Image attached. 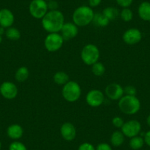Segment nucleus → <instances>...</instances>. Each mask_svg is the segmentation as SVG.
<instances>
[{
	"instance_id": "f257e3e1",
	"label": "nucleus",
	"mask_w": 150,
	"mask_h": 150,
	"mask_svg": "<svg viewBox=\"0 0 150 150\" xmlns=\"http://www.w3.org/2000/svg\"><path fill=\"white\" fill-rule=\"evenodd\" d=\"M41 20L43 28L50 33L60 32L65 24L64 15L58 10L49 11Z\"/></svg>"
},
{
	"instance_id": "f03ea898",
	"label": "nucleus",
	"mask_w": 150,
	"mask_h": 150,
	"mask_svg": "<svg viewBox=\"0 0 150 150\" xmlns=\"http://www.w3.org/2000/svg\"><path fill=\"white\" fill-rule=\"evenodd\" d=\"M94 12L90 6L83 5L75 9L72 15V20L77 27H86L93 21Z\"/></svg>"
},
{
	"instance_id": "7ed1b4c3",
	"label": "nucleus",
	"mask_w": 150,
	"mask_h": 150,
	"mask_svg": "<svg viewBox=\"0 0 150 150\" xmlns=\"http://www.w3.org/2000/svg\"><path fill=\"white\" fill-rule=\"evenodd\" d=\"M119 108L123 113L134 115L141 109V102L136 96H123L119 100Z\"/></svg>"
},
{
	"instance_id": "20e7f679",
	"label": "nucleus",
	"mask_w": 150,
	"mask_h": 150,
	"mask_svg": "<svg viewBox=\"0 0 150 150\" xmlns=\"http://www.w3.org/2000/svg\"><path fill=\"white\" fill-rule=\"evenodd\" d=\"M82 90L80 85L75 81L69 80L63 86L62 90V95L65 100L69 102H74L80 99Z\"/></svg>"
},
{
	"instance_id": "39448f33",
	"label": "nucleus",
	"mask_w": 150,
	"mask_h": 150,
	"mask_svg": "<svg viewBox=\"0 0 150 150\" xmlns=\"http://www.w3.org/2000/svg\"><path fill=\"white\" fill-rule=\"evenodd\" d=\"M100 52L96 45L92 44H87L83 48L81 52V59L85 64L92 66L99 61Z\"/></svg>"
},
{
	"instance_id": "423d86ee",
	"label": "nucleus",
	"mask_w": 150,
	"mask_h": 150,
	"mask_svg": "<svg viewBox=\"0 0 150 150\" xmlns=\"http://www.w3.org/2000/svg\"><path fill=\"white\" fill-rule=\"evenodd\" d=\"M30 13L36 19H42L49 11L47 2L45 0H33L29 6Z\"/></svg>"
},
{
	"instance_id": "0eeeda50",
	"label": "nucleus",
	"mask_w": 150,
	"mask_h": 150,
	"mask_svg": "<svg viewBox=\"0 0 150 150\" xmlns=\"http://www.w3.org/2000/svg\"><path fill=\"white\" fill-rule=\"evenodd\" d=\"M63 37L58 33H50L44 40V46L47 51L54 52L60 50L63 45Z\"/></svg>"
},
{
	"instance_id": "6e6552de",
	"label": "nucleus",
	"mask_w": 150,
	"mask_h": 150,
	"mask_svg": "<svg viewBox=\"0 0 150 150\" xmlns=\"http://www.w3.org/2000/svg\"><path fill=\"white\" fill-rule=\"evenodd\" d=\"M121 129L125 136L131 138L138 135V134L141 132V125L138 121L132 119L125 122Z\"/></svg>"
},
{
	"instance_id": "1a4fd4ad",
	"label": "nucleus",
	"mask_w": 150,
	"mask_h": 150,
	"mask_svg": "<svg viewBox=\"0 0 150 150\" xmlns=\"http://www.w3.org/2000/svg\"><path fill=\"white\" fill-rule=\"evenodd\" d=\"M86 100L89 106L92 108H97L103 104L105 101V96L101 91L93 89L87 93Z\"/></svg>"
},
{
	"instance_id": "9d476101",
	"label": "nucleus",
	"mask_w": 150,
	"mask_h": 150,
	"mask_svg": "<svg viewBox=\"0 0 150 150\" xmlns=\"http://www.w3.org/2000/svg\"><path fill=\"white\" fill-rule=\"evenodd\" d=\"M122 38L128 45H135L141 41L142 33L137 28L128 29L123 34Z\"/></svg>"
},
{
	"instance_id": "9b49d317",
	"label": "nucleus",
	"mask_w": 150,
	"mask_h": 150,
	"mask_svg": "<svg viewBox=\"0 0 150 150\" xmlns=\"http://www.w3.org/2000/svg\"><path fill=\"white\" fill-rule=\"evenodd\" d=\"M105 94L111 100H119L124 96V88L118 83H110L105 88Z\"/></svg>"
},
{
	"instance_id": "f8f14e48",
	"label": "nucleus",
	"mask_w": 150,
	"mask_h": 150,
	"mask_svg": "<svg viewBox=\"0 0 150 150\" xmlns=\"http://www.w3.org/2000/svg\"><path fill=\"white\" fill-rule=\"evenodd\" d=\"M0 93L7 99H13L18 94V88L13 83L5 82L0 86Z\"/></svg>"
},
{
	"instance_id": "ddd939ff",
	"label": "nucleus",
	"mask_w": 150,
	"mask_h": 150,
	"mask_svg": "<svg viewBox=\"0 0 150 150\" xmlns=\"http://www.w3.org/2000/svg\"><path fill=\"white\" fill-rule=\"evenodd\" d=\"M60 33L64 41H69L77 35L78 27L74 22L65 23L60 30Z\"/></svg>"
},
{
	"instance_id": "4468645a",
	"label": "nucleus",
	"mask_w": 150,
	"mask_h": 150,
	"mask_svg": "<svg viewBox=\"0 0 150 150\" xmlns=\"http://www.w3.org/2000/svg\"><path fill=\"white\" fill-rule=\"evenodd\" d=\"M60 134L62 138L67 141H71L76 138L77 129L74 125L70 122L63 124L60 127Z\"/></svg>"
},
{
	"instance_id": "2eb2a0df",
	"label": "nucleus",
	"mask_w": 150,
	"mask_h": 150,
	"mask_svg": "<svg viewBox=\"0 0 150 150\" xmlns=\"http://www.w3.org/2000/svg\"><path fill=\"white\" fill-rule=\"evenodd\" d=\"M14 22V15L12 11L4 8L0 10V26L4 28H9Z\"/></svg>"
},
{
	"instance_id": "dca6fc26",
	"label": "nucleus",
	"mask_w": 150,
	"mask_h": 150,
	"mask_svg": "<svg viewBox=\"0 0 150 150\" xmlns=\"http://www.w3.org/2000/svg\"><path fill=\"white\" fill-rule=\"evenodd\" d=\"M7 134L11 139L18 140L22 137L23 134H24V129L21 125L14 124V125L8 127V129H7Z\"/></svg>"
},
{
	"instance_id": "f3484780",
	"label": "nucleus",
	"mask_w": 150,
	"mask_h": 150,
	"mask_svg": "<svg viewBox=\"0 0 150 150\" xmlns=\"http://www.w3.org/2000/svg\"><path fill=\"white\" fill-rule=\"evenodd\" d=\"M138 13L140 18L146 21H150V2H143L138 8Z\"/></svg>"
},
{
	"instance_id": "a211bd4d",
	"label": "nucleus",
	"mask_w": 150,
	"mask_h": 150,
	"mask_svg": "<svg viewBox=\"0 0 150 150\" xmlns=\"http://www.w3.org/2000/svg\"><path fill=\"white\" fill-rule=\"evenodd\" d=\"M30 76L29 69L26 66H21L17 69L15 74V79L19 83H24Z\"/></svg>"
},
{
	"instance_id": "6ab92c4d",
	"label": "nucleus",
	"mask_w": 150,
	"mask_h": 150,
	"mask_svg": "<svg viewBox=\"0 0 150 150\" xmlns=\"http://www.w3.org/2000/svg\"><path fill=\"white\" fill-rule=\"evenodd\" d=\"M125 141V135L122 133V131H115L112 132L110 137L111 144L114 146H120Z\"/></svg>"
},
{
	"instance_id": "aec40b11",
	"label": "nucleus",
	"mask_w": 150,
	"mask_h": 150,
	"mask_svg": "<svg viewBox=\"0 0 150 150\" xmlns=\"http://www.w3.org/2000/svg\"><path fill=\"white\" fill-rule=\"evenodd\" d=\"M92 22L97 27H105L109 24L110 21L104 16L102 13H94V17Z\"/></svg>"
},
{
	"instance_id": "412c9836",
	"label": "nucleus",
	"mask_w": 150,
	"mask_h": 150,
	"mask_svg": "<svg viewBox=\"0 0 150 150\" xmlns=\"http://www.w3.org/2000/svg\"><path fill=\"white\" fill-rule=\"evenodd\" d=\"M102 13L110 21L115 20L120 15L119 10L114 7H108V8H105Z\"/></svg>"
},
{
	"instance_id": "4be33fe9",
	"label": "nucleus",
	"mask_w": 150,
	"mask_h": 150,
	"mask_svg": "<svg viewBox=\"0 0 150 150\" xmlns=\"http://www.w3.org/2000/svg\"><path fill=\"white\" fill-rule=\"evenodd\" d=\"M54 82L60 86H64L69 81V75L64 71H57L54 74L53 77Z\"/></svg>"
},
{
	"instance_id": "5701e85b",
	"label": "nucleus",
	"mask_w": 150,
	"mask_h": 150,
	"mask_svg": "<svg viewBox=\"0 0 150 150\" xmlns=\"http://www.w3.org/2000/svg\"><path fill=\"white\" fill-rule=\"evenodd\" d=\"M144 144H145V142H144V138L141 136H138V135L132 137L129 141V146L133 150L140 149L144 146Z\"/></svg>"
},
{
	"instance_id": "b1692460",
	"label": "nucleus",
	"mask_w": 150,
	"mask_h": 150,
	"mask_svg": "<svg viewBox=\"0 0 150 150\" xmlns=\"http://www.w3.org/2000/svg\"><path fill=\"white\" fill-rule=\"evenodd\" d=\"M5 35L8 39L11 41H18L21 38V33L19 30L16 27H9L5 31Z\"/></svg>"
},
{
	"instance_id": "393cba45",
	"label": "nucleus",
	"mask_w": 150,
	"mask_h": 150,
	"mask_svg": "<svg viewBox=\"0 0 150 150\" xmlns=\"http://www.w3.org/2000/svg\"><path fill=\"white\" fill-rule=\"evenodd\" d=\"M91 71L96 77H101L105 74V66L101 62H96L91 66Z\"/></svg>"
},
{
	"instance_id": "a878e982",
	"label": "nucleus",
	"mask_w": 150,
	"mask_h": 150,
	"mask_svg": "<svg viewBox=\"0 0 150 150\" xmlns=\"http://www.w3.org/2000/svg\"><path fill=\"white\" fill-rule=\"evenodd\" d=\"M120 16L121 18L124 21H126V22H128V21H130L133 18V13L132 11L129 9V8H124L120 13Z\"/></svg>"
},
{
	"instance_id": "bb28decb",
	"label": "nucleus",
	"mask_w": 150,
	"mask_h": 150,
	"mask_svg": "<svg viewBox=\"0 0 150 150\" xmlns=\"http://www.w3.org/2000/svg\"><path fill=\"white\" fill-rule=\"evenodd\" d=\"M9 150H27V147L20 141H13L9 146Z\"/></svg>"
},
{
	"instance_id": "cd10ccee",
	"label": "nucleus",
	"mask_w": 150,
	"mask_h": 150,
	"mask_svg": "<svg viewBox=\"0 0 150 150\" xmlns=\"http://www.w3.org/2000/svg\"><path fill=\"white\" fill-rule=\"evenodd\" d=\"M137 93V90L135 86H127L124 88V93L128 96H135Z\"/></svg>"
},
{
	"instance_id": "c85d7f7f",
	"label": "nucleus",
	"mask_w": 150,
	"mask_h": 150,
	"mask_svg": "<svg viewBox=\"0 0 150 150\" xmlns=\"http://www.w3.org/2000/svg\"><path fill=\"white\" fill-rule=\"evenodd\" d=\"M112 123L113 125V126L116 128H122V126L125 124L123 119L119 116H115L112 120Z\"/></svg>"
},
{
	"instance_id": "c756f323",
	"label": "nucleus",
	"mask_w": 150,
	"mask_h": 150,
	"mask_svg": "<svg viewBox=\"0 0 150 150\" xmlns=\"http://www.w3.org/2000/svg\"><path fill=\"white\" fill-rule=\"evenodd\" d=\"M118 5L124 8H129L132 5L133 0H116Z\"/></svg>"
},
{
	"instance_id": "7c9ffc66",
	"label": "nucleus",
	"mask_w": 150,
	"mask_h": 150,
	"mask_svg": "<svg viewBox=\"0 0 150 150\" xmlns=\"http://www.w3.org/2000/svg\"><path fill=\"white\" fill-rule=\"evenodd\" d=\"M78 150H96V148L90 143H83L80 145Z\"/></svg>"
},
{
	"instance_id": "2f4dec72",
	"label": "nucleus",
	"mask_w": 150,
	"mask_h": 150,
	"mask_svg": "<svg viewBox=\"0 0 150 150\" xmlns=\"http://www.w3.org/2000/svg\"><path fill=\"white\" fill-rule=\"evenodd\" d=\"M47 5H48V9L50 11H57L58 10V3L56 2L55 0H51L47 2Z\"/></svg>"
},
{
	"instance_id": "473e14b6",
	"label": "nucleus",
	"mask_w": 150,
	"mask_h": 150,
	"mask_svg": "<svg viewBox=\"0 0 150 150\" xmlns=\"http://www.w3.org/2000/svg\"><path fill=\"white\" fill-rule=\"evenodd\" d=\"M96 150H112L110 145L106 143H101L96 146Z\"/></svg>"
},
{
	"instance_id": "72a5a7b5",
	"label": "nucleus",
	"mask_w": 150,
	"mask_h": 150,
	"mask_svg": "<svg viewBox=\"0 0 150 150\" xmlns=\"http://www.w3.org/2000/svg\"><path fill=\"white\" fill-rule=\"evenodd\" d=\"M101 2H102V0H88L89 6L91 8L99 6Z\"/></svg>"
},
{
	"instance_id": "f704fd0d",
	"label": "nucleus",
	"mask_w": 150,
	"mask_h": 150,
	"mask_svg": "<svg viewBox=\"0 0 150 150\" xmlns=\"http://www.w3.org/2000/svg\"><path fill=\"white\" fill-rule=\"evenodd\" d=\"M144 139L145 144H146V145H148L149 146H150V130H149L148 132H146Z\"/></svg>"
},
{
	"instance_id": "c9c22d12",
	"label": "nucleus",
	"mask_w": 150,
	"mask_h": 150,
	"mask_svg": "<svg viewBox=\"0 0 150 150\" xmlns=\"http://www.w3.org/2000/svg\"><path fill=\"white\" fill-rule=\"evenodd\" d=\"M5 29L4 27H2V26H0V35L2 36V35L5 34Z\"/></svg>"
},
{
	"instance_id": "e433bc0d",
	"label": "nucleus",
	"mask_w": 150,
	"mask_h": 150,
	"mask_svg": "<svg viewBox=\"0 0 150 150\" xmlns=\"http://www.w3.org/2000/svg\"><path fill=\"white\" fill-rule=\"evenodd\" d=\"M146 122H147V125H148L150 127V114L149 115L148 117H147V119H146Z\"/></svg>"
},
{
	"instance_id": "4c0bfd02",
	"label": "nucleus",
	"mask_w": 150,
	"mask_h": 150,
	"mask_svg": "<svg viewBox=\"0 0 150 150\" xmlns=\"http://www.w3.org/2000/svg\"><path fill=\"white\" fill-rule=\"evenodd\" d=\"M2 37L1 35H0V43L2 42Z\"/></svg>"
},
{
	"instance_id": "58836bf2",
	"label": "nucleus",
	"mask_w": 150,
	"mask_h": 150,
	"mask_svg": "<svg viewBox=\"0 0 150 150\" xmlns=\"http://www.w3.org/2000/svg\"><path fill=\"white\" fill-rule=\"evenodd\" d=\"M1 148H2V143L0 141V149H1Z\"/></svg>"
},
{
	"instance_id": "ea45409f",
	"label": "nucleus",
	"mask_w": 150,
	"mask_h": 150,
	"mask_svg": "<svg viewBox=\"0 0 150 150\" xmlns=\"http://www.w3.org/2000/svg\"><path fill=\"white\" fill-rule=\"evenodd\" d=\"M45 1H47V2H49V1H51V0H45Z\"/></svg>"
}]
</instances>
